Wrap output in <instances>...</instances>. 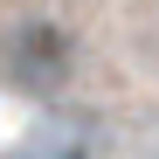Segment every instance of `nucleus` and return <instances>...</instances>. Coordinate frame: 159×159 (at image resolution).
<instances>
[{
	"label": "nucleus",
	"mask_w": 159,
	"mask_h": 159,
	"mask_svg": "<svg viewBox=\"0 0 159 159\" xmlns=\"http://www.w3.org/2000/svg\"><path fill=\"white\" fill-rule=\"evenodd\" d=\"M21 152H48V159H83V152H90V139H83V131H56V125H42L35 139L21 145Z\"/></svg>",
	"instance_id": "obj_2"
},
{
	"label": "nucleus",
	"mask_w": 159,
	"mask_h": 159,
	"mask_svg": "<svg viewBox=\"0 0 159 159\" xmlns=\"http://www.w3.org/2000/svg\"><path fill=\"white\" fill-rule=\"evenodd\" d=\"M0 62H7V76L21 90L56 97L69 83V69H76V35L56 28V21H21V28L7 35V48H0Z\"/></svg>",
	"instance_id": "obj_1"
}]
</instances>
